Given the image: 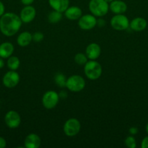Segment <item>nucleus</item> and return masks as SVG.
<instances>
[{"label":"nucleus","instance_id":"cd10ccee","mask_svg":"<svg viewBox=\"0 0 148 148\" xmlns=\"http://www.w3.org/2000/svg\"><path fill=\"white\" fill-rule=\"evenodd\" d=\"M7 146V141L2 137H0V148H4Z\"/></svg>","mask_w":148,"mask_h":148},{"label":"nucleus","instance_id":"bb28decb","mask_svg":"<svg viewBox=\"0 0 148 148\" xmlns=\"http://www.w3.org/2000/svg\"><path fill=\"white\" fill-rule=\"evenodd\" d=\"M129 133H130L131 135H135V134H136L138 133V132H139V130H138L136 127H131L130 129H129Z\"/></svg>","mask_w":148,"mask_h":148},{"label":"nucleus","instance_id":"6e6552de","mask_svg":"<svg viewBox=\"0 0 148 148\" xmlns=\"http://www.w3.org/2000/svg\"><path fill=\"white\" fill-rule=\"evenodd\" d=\"M78 25L82 30H89L96 27L97 25V20L92 14H82L78 20Z\"/></svg>","mask_w":148,"mask_h":148},{"label":"nucleus","instance_id":"20e7f679","mask_svg":"<svg viewBox=\"0 0 148 148\" xmlns=\"http://www.w3.org/2000/svg\"><path fill=\"white\" fill-rule=\"evenodd\" d=\"M86 86V81L81 76L74 75L69 77L66 80L65 87L71 92H78L83 90Z\"/></svg>","mask_w":148,"mask_h":148},{"label":"nucleus","instance_id":"f3484780","mask_svg":"<svg viewBox=\"0 0 148 148\" xmlns=\"http://www.w3.org/2000/svg\"><path fill=\"white\" fill-rule=\"evenodd\" d=\"M49 6L55 11L64 12L69 7V0H48Z\"/></svg>","mask_w":148,"mask_h":148},{"label":"nucleus","instance_id":"a211bd4d","mask_svg":"<svg viewBox=\"0 0 148 148\" xmlns=\"http://www.w3.org/2000/svg\"><path fill=\"white\" fill-rule=\"evenodd\" d=\"M14 52V46L10 42H4L0 44V57L8 59Z\"/></svg>","mask_w":148,"mask_h":148},{"label":"nucleus","instance_id":"c85d7f7f","mask_svg":"<svg viewBox=\"0 0 148 148\" xmlns=\"http://www.w3.org/2000/svg\"><path fill=\"white\" fill-rule=\"evenodd\" d=\"M20 1H21V3L23 4V5L28 6V5H31L35 0H20Z\"/></svg>","mask_w":148,"mask_h":148},{"label":"nucleus","instance_id":"ddd939ff","mask_svg":"<svg viewBox=\"0 0 148 148\" xmlns=\"http://www.w3.org/2000/svg\"><path fill=\"white\" fill-rule=\"evenodd\" d=\"M109 10L114 14H123L127 10V4L122 0H114L109 4Z\"/></svg>","mask_w":148,"mask_h":148},{"label":"nucleus","instance_id":"473e14b6","mask_svg":"<svg viewBox=\"0 0 148 148\" xmlns=\"http://www.w3.org/2000/svg\"><path fill=\"white\" fill-rule=\"evenodd\" d=\"M146 132H147V133L148 134V122H147V125H146Z\"/></svg>","mask_w":148,"mask_h":148},{"label":"nucleus","instance_id":"0eeeda50","mask_svg":"<svg viewBox=\"0 0 148 148\" xmlns=\"http://www.w3.org/2000/svg\"><path fill=\"white\" fill-rule=\"evenodd\" d=\"M129 18L123 14H117L113 16L110 20V25L114 30H125L129 27Z\"/></svg>","mask_w":148,"mask_h":148},{"label":"nucleus","instance_id":"f03ea898","mask_svg":"<svg viewBox=\"0 0 148 148\" xmlns=\"http://www.w3.org/2000/svg\"><path fill=\"white\" fill-rule=\"evenodd\" d=\"M84 74L88 79L96 80L101 77L102 68L101 64L96 60H89L84 64Z\"/></svg>","mask_w":148,"mask_h":148},{"label":"nucleus","instance_id":"72a5a7b5","mask_svg":"<svg viewBox=\"0 0 148 148\" xmlns=\"http://www.w3.org/2000/svg\"><path fill=\"white\" fill-rule=\"evenodd\" d=\"M40 1H41V0H40Z\"/></svg>","mask_w":148,"mask_h":148},{"label":"nucleus","instance_id":"b1692460","mask_svg":"<svg viewBox=\"0 0 148 148\" xmlns=\"http://www.w3.org/2000/svg\"><path fill=\"white\" fill-rule=\"evenodd\" d=\"M67 79L65 78V75L62 74H57L55 77V82L59 85V87H65Z\"/></svg>","mask_w":148,"mask_h":148},{"label":"nucleus","instance_id":"f257e3e1","mask_svg":"<svg viewBox=\"0 0 148 148\" xmlns=\"http://www.w3.org/2000/svg\"><path fill=\"white\" fill-rule=\"evenodd\" d=\"M22 23L20 16L15 13H4L0 17V31L4 36L10 37L20 30Z\"/></svg>","mask_w":148,"mask_h":148},{"label":"nucleus","instance_id":"4468645a","mask_svg":"<svg viewBox=\"0 0 148 148\" xmlns=\"http://www.w3.org/2000/svg\"><path fill=\"white\" fill-rule=\"evenodd\" d=\"M41 140L38 134L31 133L26 136L24 141V146L26 148H38L40 147Z\"/></svg>","mask_w":148,"mask_h":148},{"label":"nucleus","instance_id":"423d86ee","mask_svg":"<svg viewBox=\"0 0 148 148\" xmlns=\"http://www.w3.org/2000/svg\"><path fill=\"white\" fill-rule=\"evenodd\" d=\"M81 130V123L77 119L71 118L67 120L63 125V132L68 137H74Z\"/></svg>","mask_w":148,"mask_h":148},{"label":"nucleus","instance_id":"393cba45","mask_svg":"<svg viewBox=\"0 0 148 148\" xmlns=\"http://www.w3.org/2000/svg\"><path fill=\"white\" fill-rule=\"evenodd\" d=\"M44 36L41 32H36L33 34V40L35 42H41L43 40Z\"/></svg>","mask_w":148,"mask_h":148},{"label":"nucleus","instance_id":"6ab92c4d","mask_svg":"<svg viewBox=\"0 0 148 148\" xmlns=\"http://www.w3.org/2000/svg\"><path fill=\"white\" fill-rule=\"evenodd\" d=\"M33 40V35L28 31L22 32L17 38V43L21 47L28 46Z\"/></svg>","mask_w":148,"mask_h":148},{"label":"nucleus","instance_id":"f8f14e48","mask_svg":"<svg viewBox=\"0 0 148 148\" xmlns=\"http://www.w3.org/2000/svg\"><path fill=\"white\" fill-rule=\"evenodd\" d=\"M101 54V48L96 43H89L86 49V55L89 60H96Z\"/></svg>","mask_w":148,"mask_h":148},{"label":"nucleus","instance_id":"7ed1b4c3","mask_svg":"<svg viewBox=\"0 0 148 148\" xmlns=\"http://www.w3.org/2000/svg\"><path fill=\"white\" fill-rule=\"evenodd\" d=\"M89 10L96 17H104L109 11V4L105 0H90Z\"/></svg>","mask_w":148,"mask_h":148},{"label":"nucleus","instance_id":"9d476101","mask_svg":"<svg viewBox=\"0 0 148 148\" xmlns=\"http://www.w3.org/2000/svg\"><path fill=\"white\" fill-rule=\"evenodd\" d=\"M19 82H20V75L15 70L9 71L3 77V85L7 88H15L18 85Z\"/></svg>","mask_w":148,"mask_h":148},{"label":"nucleus","instance_id":"dca6fc26","mask_svg":"<svg viewBox=\"0 0 148 148\" xmlns=\"http://www.w3.org/2000/svg\"><path fill=\"white\" fill-rule=\"evenodd\" d=\"M65 17L70 20H78L82 16V10L77 6L69 7L65 12Z\"/></svg>","mask_w":148,"mask_h":148},{"label":"nucleus","instance_id":"a878e982","mask_svg":"<svg viewBox=\"0 0 148 148\" xmlns=\"http://www.w3.org/2000/svg\"><path fill=\"white\" fill-rule=\"evenodd\" d=\"M141 147L142 148H148V136L145 137L141 143Z\"/></svg>","mask_w":148,"mask_h":148},{"label":"nucleus","instance_id":"aec40b11","mask_svg":"<svg viewBox=\"0 0 148 148\" xmlns=\"http://www.w3.org/2000/svg\"><path fill=\"white\" fill-rule=\"evenodd\" d=\"M7 67L10 70L16 71L19 68L20 65V61L18 57L15 56H11L8 58L7 62Z\"/></svg>","mask_w":148,"mask_h":148},{"label":"nucleus","instance_id":"2f4dec72","mask_svg":"<svg viewBox=\"0 0 148 148\" xmlns=\"http://www.w3.org/2000/svg\"><path fill=\"white\" fill-rule=\"evenodd\" d=\"M105 1H107V2L108 3V4H110V2H112V1H114V0H105Z\"/></svg>","mask_w":148,"mask_h":148},{"label":"nucleus","instance_id":"c756f323","mask_svg":"<svg viewBox=\"0 0 148 148\" xmlns=\"http://www.w3.org/2000/svg\"><path fill=\"white\" fill-rule=\"evenodd\" d=\"M4 11H5V7H4V4L0 1V17L4 14Z\"/></svg>","mask_w":148,"mask_h":148},{"label":"nucleus","instance_id":"2eb2a0df","mask_svg":"<svg viewBox=\"0 0 148 148\" xmlns=\"http://www.w3.org/2000/svg\"><path fill=\"white\" fill-rule=\"evenodd\" d=\"M147 26V22L143 17L133 18L129 23V27L132 30L136 32H140L145 30Z\"/></svg>","mask_w":148,"mask_h":148},{"label":"nucleus","instance_id":"7c9ffc66","mask_svg":"<svg viewBox=\"0 0 148 148\" xmlns=\"http://www.w3.org/2000/svg\"><path fill=\"white\" fill-rule=\"evenodd\" d=\"M4 66V62L3 60V58L0 57V69H2Z\"/></svg>","mask_w":148,"mask_h":148},{"label":"nucleus","instance_id":"5701e85b","mask_svg":"<svg viewBox=\"0 0 148 148\" xmlns=\"http://www.w3.org/2000/svg\"><path fill=\"white\" fill-rule=\"evenodd\" d=\"M125 145L129 148H136V141L133 135H130L125 139L124 141Z\"/></svg>","mask_w":148,"mask_h":148},{"label":"nucleus","instance_id":"39448f33","mask_svg":"<svg viewBox=\"0 0 148 148\" xmlns=\"http://www.w3.org/2000/svg\"><path fill=\"white\" fill-rule=\"evenodd\" d=\"M59 95L54 90H48L42 97V105L46 109H53L58 104Z\"/></svg>","mask_w":148,"mask_h":148},{"label":"nucleus","instance_id":"412c9836","mask_svg":"<svg viewBox=\"0 0 148 148\" xmlns=\"http://www.w3.org/2000/svg\"><path fill=\"white\" fill-rule=\"evenodd\" d=\"M48 21L51 23H57L62 20V13L60 12L53 10L48 14Z\"/></svg>","mask_w":148,"mask_h":148},{"label":"nucleus","instance_id":"4be33fe9","mask_svg":"<svg viewBox=\"0 0 148 148\" xmlns=\"http://www.w3.org/2000/svg\"><path fill=\"white\" fill-rule=\"evenodd\" d=\"M88 59L86 53H78L74 56V61L79 65H84L89 61Z\"/></svg>","mask_w":148,"mask_h":148},{"label":"nucleus","instance_id":"1a4fd4ad","mask_svg":"<svg viewBox=\"0 0 148 148\" xmlns=\"http://www.w3.org/2000/svg\"><path fill=\"white\" fill-rule=\"evenodd\" d=\"M4 122L10 129H16L20 125L21 117L15 111H9L4 116Z\"/></svg>","mask_w":148,"mask_h":148},{"label":"nucleus","instance_id":"9b49d317","mask_svg":"<svg viewBox=\"0 0 148 148\" xmlns=\"http://www.w3.org/2000/svg\"><path fill=\"white\" fill-rule=\"evenodd\" d=\"M36 15V9L31 5L25 6L20 13V17L24 23H30L35 19Z\"/></svg>","mask_w":148,"mask_h":148}]
</instances>
